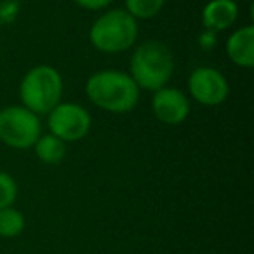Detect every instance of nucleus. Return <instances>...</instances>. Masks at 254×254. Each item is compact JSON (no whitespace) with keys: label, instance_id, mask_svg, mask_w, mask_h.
I'll list each match as a JSON object with an SVG mask.
<instances>
[{"label":"nucleus","instance_id":"nucleus-1","mask_svg":"<svg viewBox=\"0 0 254 254\" xmlns=\"http://www.w3.org/2000/svg\"><path fill=\"white\" fill-rule=\"evenodd\" d=\"M89 99L110 113L131 112L139 99V87L129 73L117 70L96 71L85 84Z\"/></svg>","mask_w":254,"mask_h":254},{"label":"nucleus","instance_id":"nucleus-2","mask_svg":"<svg viewBox=\"0 0 254 254\" xmlns=\"http://www.w3.org/2000/svg\"><path fill=\"white\" fill-rule=\"evenodd\" d=\"M174 71L171 49L159 40H148L136 49L131 58V78L139 89L159 91L166 87Z\"/></svg>","mask_w":254,"mask_h":254},{"label":"nucleus","instance_id":"nucleus-3","mask_svg":"<svg viewBox=\"0 0 254 254\" xmlns=\"http://www.w3.org/2000/svg\"><path fill=\"white\" fill-rule=\"evenodd\" d=\"M63 78L56 68L49 64H39L23 77L19 84V98L23 106L35 115L49 113L61 103Z\"/></svg>","mask_w":254,"mask_h":254},{"label":"nucleus","instance_id":"nucleus-4","mask_svg":"<svg viewBox=\"0 0 254 254\" xmlns=\"http://www.w3.org/2000/svg\"><path fill=\"white\" fill-rule=\"evenodd\" d=\"M89 39L101 53H124L138 39V23L124 9H113L92 23Z\"/></svg>","mask_w":254,"mask_h":254},{"label":"nucleus","instance_id":"nucleus-5","mask_svg":"<svg viewBox=\"0 0 254 254\" xmlns=\"http://www.w3.org/2000/svg\"><path fill=\"white\" fill-rule=\"evenodd\" d=\"M39 115L30 112L25 106H7L0 110V141L11 148H32L40 138Z\"/></svg>","mask_w":254,"mask_h":254},{"label":"nucleus","instance_id":"nucleus-6","mask_svg":"<svg viewBox=\"0 0 254 254\" xmlns=\"http://www.w3.org/2000/svg\"><path fill=\"white\" fill-rule=\"evenodd\" d=\"M47 115L51 134L60 138L63 143L80 141L91 129V115L77 103H60Z\"/></svg>","mask_w":254,"mask_h":254},{"label":"nucleus","instance_id":"nucleus-7","mask_svg":"<svg viewBox=\"0 0 254 254\" xmlns=\"http://www.w3.org/2000/svg\"><path fill=\"white\" fill-rule=\"evenodd\" d=\"M188 89L191 98L205 106L221 105L230 92L228 82L223 73L211 66L195 68L188 78Z\"/></svg>","mask_w":254,"mask_h":254},{"label":"nucleus","instance_id":"nucleus-8","mask_svg":"<svg viewBox=\"0 0 254 254\" xmlns=\"http://www.w3.org/2000/svg\"><path fill=\"white\" fill-rule=\"evenodd\" d=\"M152 108L155 117L162 124L178 126V124L185 122V119L190 113V101L180 89L162 87L153 94Z\"/></svg>","mask_w":254,"mask_h":254},{"label":"nucleus","instance_id":"nucleus-9","mask_svg":"<svg viewBox=\"0 0 254 254\" xmlns=\"http://www.w3.org/2000/svg\"><path fill=\"white\" fill-rule=\"evenodd\" d=\"M239 18V7L233 0H211L202 11V25L209 32H221Z\"/></svg>","mask_w":254,"mask_h":254},{"label":"nucleus","instance_id":"nucleus-10","mask_svg":"<svg viewBox=\"0 0 254 254\" xmlns=\"http://www.w3.org/2000/svg\"><path fill=\"white\" fill-rule=\"evenodd\" d=\"M228 58L242 68H251L254 64V26L247 25L233 32L226 40Z\"/></svg>","mask_w":254,"mask_h":254},{"label":"nucleus","instance_id":"nucleus-11","mask_svg":"<svg viewBox=\"0 0 254 254\" xmlns=\"http://www.w3.org/2000/svg\"><path fill=\"white\" fill-rule=\"evenodd\" d=\"M33 146H35V153H37V157H39V160L47 164V166H56V164H60L61 160L64 159V153H66L64 143L53 134L40 136Z\"/></svg>","mask_w":254,"mask_h":254},{"label":"nucleus","instance_id":"nucleus-12","mask_svg":"<svg viewBox=\"0 0 254 254\" xmlns=\"http://www.w3.org/2000/svg\"><path fill=\"white\" fill-rule=\"evenodd\" d=\"M25 216L21 211L11 207L0 209V237L2 239H14L21 235L25 230Z\"/></svg>","mask_w":254,"mask_h":254},{"label":"nucleus","instance_id":"nucleus-13","mask_svg":"<svg viewBox=\"0 0 254 254\" xmlns=\"http://www.w3.org/2000/svg\"><path fill=\"white\" fill-rule=\"evenodd\" d=\"M166 0H126V11L134 19H150L162 11Z\"/></svg>","mask_w":254,"mask_h":254},{"label":"nucleus","instance_id":"nucleus-14","mask_svg":"<svg viewBox=\"0 0 254 254\" xmlns=\"http://www.w3.org/2000/svg\"><path fill=\"white\" fill-rule=\"evenodd\" d=\"M18 198V185L11 174L0 171V209L11 207Z\"/></svg>","mask_w":254,"mask_h":254},{"label":"nucleus","instance_id":"nucleus-15","mask_svg":"<svg viewBox=\"0 0 254 254\" xmlns=\"http://www.w3.org/2000/svg\"><path fill=\"white\" fill-rule=\"evenodd\" d=\"M73 2L80 7L89 9V11H99L103 7H108L113 0H73Z\"/></svg>","mask_w":254,"mask_h":254}]
</instances>
